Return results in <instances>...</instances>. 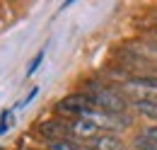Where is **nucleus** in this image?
<instances>
[{"label":"nucleus","instance_id":"39448f33","mask_svg":"<svg viewBox=\"0 0 157 150\" xmlns=\"http://www.w3.org/2000/svg\"><path fill=\"white\" fill-rule=\"evenodd\" d=\"M36 128H39V133L46 138V143L70 138V126H68L65 121H60V119H48V121H41Z\"/></svg>","mask_w":157,"mask_h":150},{"label":"nucleus","instance_id":"0eeeda50","mask_svg":"<svg viewBox=\"0 0 157 150\" xmlns=\"http://www.w3.org/2000/svg\"><path fill=\"white\" fill-rule=\"evenodd\" d=\"M92 148L97 150H126V143L114 133H101L92 140Z\"/></svg>","mask_w":157,"mask_h":150},{"label":"nucleus","instance_id":"f257e3e1","mask_svg":"<svg viewBox=\"0 0 157 150\" xmlns=\"http://www.w3.org/2000/svg\"><path fill=\"white\" fill-rule=\"evenodd\" d=\"M90 99L94 104V109L109 114V116H121V114H128L131 107V99L123 97L116 90H109V87H99L94 92H90Z\"/></svg>","mask_w":157,"mask_h":150},{"label":"nucleus","instance_id":"20e7f679","mask_svg":"<svg viewBox=\"0 0 157 150\" xmlns=\"http://www.w3.org/2000/svg\"><path fill=\"white\" fill-rule=\"evenodd\" d=\"M68 126H70V138H73V140H94L97 136H101V128H99L92 119H87V116L70 121Z\"/></svg>","mask_w":157,"mask_h":150},{"label":"nucleus","instance_id":"9b49d317","mask_svg":"<svg viewBox=\"0 0 157 150\" xmlns=\"http://www.w3.org/2000/svg\"><path fill=\"white\" fill-rule=\"evenodd\" d=\"M41 61H44V51H39V53H36V58L29 63V68H27V75H34V70H36V68L41 65Z\"/></svg>","mask_w":157,"mask_h":150},{"label":"nucleus","instance_id":"4468645a","mask_svg":"<svg viewBox=\"0 0 157 150\" xmlns=\"http://www.w3.org/2000/svg\"><path fill=\"white\" fill-rule=\"evenodd\" d=\"M80 150H97V148H92V145H82Z\"/></svg>","mask_w":157,"mask_h":150},{"label":"nucleus","instance_id":"9d476101","mask_svg":"<svg viewBox=\"0 0 157 150\" xmlns=\"http://www.w3.org/2000/svg\"><path fill=\"white\" fill-rule=\"evenodd\" d=\"M140 133H143L145 138H150V140H152V143L157 145V124H150V126H145V128H143Z\"/></svg>","mask_w":157,"mask_h":150},{"label":"nucleus","instance_id":"423d86ee","mask_svg":"<svg viewBox=\"0 0 157 150\" xmlns=\"http://www.w3.org/2000/svg\"><path fill=\"white\" fill-rule=\"evenodd\" d=\"M128 109H133V114L143 116V119L157 121V102L155 99H133Z\"/></svg>","mask_w":157,"mask_h":150},{"label":"nucleus","instance_id":"1a4fd4ad","mask_svg":"<svg viewBox=\"0 0 157 150\" xmlns=\"http://www.w3.org/2000/svg\"><path fill=\"white\" fill-rule=\"evenodd\" d=\"M131 148H133V150H157V145L150 140V138H145L143 133H138L136 138L131 140Z\"/></svg>","mask_w":157,"mask_h":150},{"label":"nucleus","instance_id":"7ed1b4c3","mask_svg":"<svg viewBox=\"0 0 157 150\" xmlns=\"http://www.w3.org/2000/svg\"><path fill=\"white\" fill-rule=\"evenodd\" d=\"M123 92L136 94V99H152L157 92V75H126Z\"/></svg>","mask_w":157,"mask_h":150},{"label":"nucleus","instance_id":"ddd939ff","mask_svg":"<svg viewBox=\"0 0 157 150\" xmlns=\"http://www.w3.org/2000/svg\"><path fill=\"white\" fill-rule=\"evenodd\" d=\"M36 92H39V90H36V87H34V90H32V92H29V97H27V99H24V104H29V102H32V99H34V97H36Z\"/></svg>","mask_w":157,"mask_h":150},{"label":"nucleus","instance_id":"f8f14e48","mask_svg":"<svg viewBox=\"0 0 157 150\" xmlns=\"http://www.w3.org/2000/svg\"><path fill=\"white\" fill-rule=\"evenodd\" d=\"M10 121H12V114L5 109V112H2V116H0V136L7 131V124H10Z\"/></svg>","mask_w":157,"mask_h":150},{"label":"nucleus","instance_id":"f03ea898","mask_svg":"<svg viewBox=\"0 0 157 150\" xmlns=\"http://www.w3.org/2000/svg\"><path fill=\"white\" fill-rule=\"evenodd\" d=\"M53 112L58 114V116H70V119L75 121V119H85V116H90V114L97 112V109H94L90 94L73 92V94H65L63 99H58V102L53 104Z\"/></svg>","mask_w":157,"mask_h":150},{"label":"nucleus","instance_id":"6e6552de","mask_svg":"<svg viewBox=\"0 0 157 150\" xmlns=\"http://www.w3.org/2000/svg\"><path fill=\"white\" fill-rule=\"evenodd\" d=\"M82 145H78L73 138H63V140H51L46 143V150H80Z\"/></svg>","mask_w":157,"mask_h":150}]
</instances>
